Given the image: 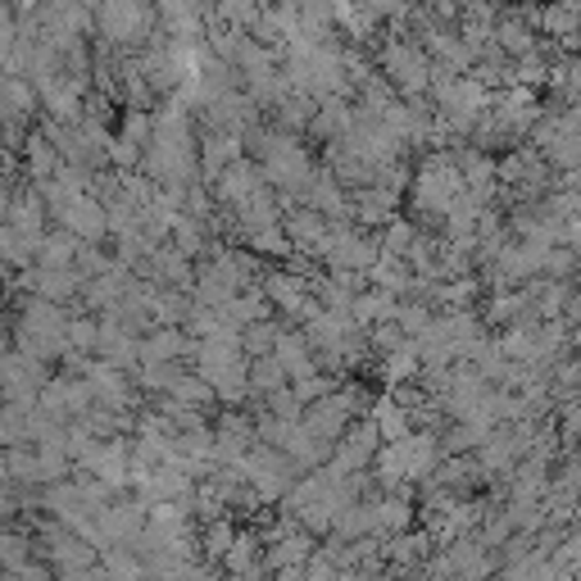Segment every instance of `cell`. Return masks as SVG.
Here are the masks:
<instances>
[{
  "instance_id": "5",
  "label": "cell",
  "mask_w": 581,
  "mask_h": 581,
  "mask_svg": "<svg viewBox=\"0 0 581 581\" xmlns=\"http://www.w3.org/2000/svg\"><path fill=\"white\" fill-rule=\"evenodd\" d=\"M32 563V546L14 531H0V572H23Z\"/></svg>"
},
{
  "instance_id": "3",
  "label": "cell",
  "mask_w": 581,
  "mask_h": 581,
  "mask_svg": "<svg viewBox=\"0 0 581 581\" xmlns=\"http://www.w3.org/2000/svg\"><path fill=\"white\" fill-rule=\"evenodd\" d=\"M332 531H336L342 541H364L368 531H377V509H373V504H346Z\"/></svg>"
},
{
  "instance_id": "8",
  "label": "cell",
  "mask_w": 581,
  "mask_h": 581,
  "mask_svg": "<svg viewBox=\"0 0 581 581\" xmlns=\"http://www.w3.org/2000/svg\"><path fill=\"white\" fill-rule=\"evenodd\" d=\"M164 581H223L218 572H214V563L205 559V563H196V559H186L182 568H173Z\"/></svg>"
},
{
  "instance_id": "9",
  "label": "cell",
  "mask_w": 581,
  "mask_h": 581,
  "mask_svg": "<svg viewBox=\"0 0 581 581\" xmlns=\"http://www.w3.org/2000/svg\"><path fill=\"white\" fill-rule=\"evenodd\" d=\"M232 581H268V572H264V568H255V572H241V577H232Z\"/></svg>"
},
{
  "instance_id": "2",
  "label": "cell",
  "mask_w": 581,
  "mask_h": 581,
  "mask_svg": "<svg viewBox=\"0 0 581 581\" xmlns=\"http://www.w3.org/2000/svg\"><path fill=\"white\" fill-rule=\"evenodd\" d=\"M223 568H227L232 577L264 568V550H259V537H255V531H241V537L232 541V550L223 554Z\"/></svg>"
},
{
  "instance_id": "4",
  "label": "cell",
  "mask_w": 581,
  "mask_h": 581,
  "mask_svg": "<svg viewBox=\"0 0 581 581\" xmlns=\"http://www.w3.org/2000/svg\"><path fill=\"white\" fill-rule=\"evenodd\" d=\"M101 568H105L114 581H151V577H145V559H141L136 550H128V546H114V550H105Z\"/></svg>"
},
{
  "instance_id": "1",
  "label": "cell",
  "mask_w": 581,
  "mask_h": 581,
  "mask_svg": "<svg viewBox=\"0 0 581 581\" xmlns=\"http://www.w3.org/2000/svg\"><path fill=\"white\" fill-rule=\"evenodd\" d=\"M309 554H314V541H309V537H300V531H296V537L286 531V537H277V546H273V550H264V572L296 568V563H305Z\"/></svg>"
},
{
  "instance_id": "7",
  "label": "cell",
  "mask_w": 581,
  "mask_h": 581,
  "mask_svg": "<svg viewBox=\"0 0 581 581\" xmlns=\"http://www.w3.org/2000/svg\"><path fill=\"white\" fill-rule=\"evenodd\" d=\"M232 541H236V531H232L227 522L210 527V531H205V559H210V563H223V554L232 550Z\"/></svg>"
},
{
  "instance_id": "6",
  "label": "cell",
  "mask_w": 581,
  "mask_h": 581,
  "mask_svg": "<svg viewBox=\"0 0 581 581\" xmlns=\"http://www.w3.org/2000/svg\"><path fill=\"white\" fill-rule=\"evenodd\" d=\"M377 527H381V531H396V537H400V531L409 527V504H405V500L377 504Z\"/></svg>"
}]
</instances>
